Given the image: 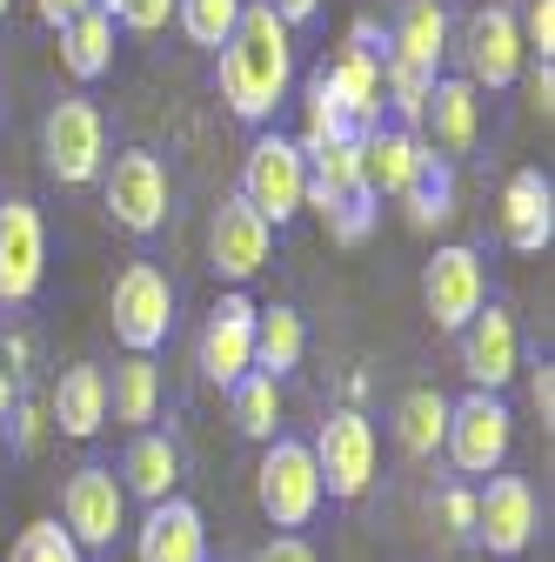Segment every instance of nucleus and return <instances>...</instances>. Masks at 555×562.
<instances>
[{
  "label": "nucleus",
  "instance_id": "obj_1",
  "mask_svg": "<svg viewBox=\"0 0 555 562\" xmlns=\"http://www.w3.org/2000/svg\"><path fill=\"white\" fill-rule=\"evenodd\" d=\"M295 88V41L274 21V8L241 0V21L222 41V101L241 121H274V108Z\"/></svg>",
  "mask_w": 555,
  "mask_h": 562
},
{
  "label": "nucleus",
  "instance_id": "obj_2",
  "mask_svg": "<svg viewBox=\"0 0 555 562\" xmlns=\"http://www.w3.org/2000/svg\"><path fill=\"white\" fill-rule=\"evenodd\" d=\"M241 201L268 228H288L308 207V161L288 134H254V148L241 161Z\"/></svg>",
  "mask_w": 555,
  "mask_h": 562
},
{
  "label": "nucleus",
  "instance_id": "obj_3",
  "mask_svg": "<svg viewBox=\"0 0 555 562\" xmlns=\"http://www.w3.org/2000/svg\"><path fill=\"white\" fill-rule=\"evenodd\" d=\"M254 496H261V516L274 529H308L315 509H321V475H315L308 442L274 436L261 449V469H254Z\"/></svg>",
  "mask_w": 555,
  "mask_h": 562
},
{
  "label": "nucleus",
  "instance_id": "obj_4",
  "mask_svg": "<svg viewBox=\"0 0 555 562\" xmlns=\"http://www.w3.org/2000/svg\"><path fill=\"white\" fill-rule=\"evenodd\" d=\"M315 456V475H321V496H341L355 503L362 488L375 482V462H382V442H375V422L362 408H335L321 422V436L308 442Z\"/></svg>",
  "mask_w": 555,
  "mask_h": 562
},
{
  "label": "nucleus",
  "instance_id": "obj_5",
  "mask_svg": "<svg viewBox=\"0 0 555 562\" xmlns=\"http://www.w3.org/2000/svg\"><path fill=\"white\" fill-rule=\"evenodd\" d=\"M509 442H516V415H509L502 395L468 389L462 402H449V436H442V449H449L455 475H502Z\"/></svg>",
  "mask_w": 555,
  "mask_h": 562
},
{
  "label": "nucleus",
  "instance_id": "obj_6",
  "mask_svg": "<svg viewBox=\"0 0 555 562\" xmlns=\"http://www.w3.org/2000/svg\"><path fill=\"white\" fill-rule=\"evenodd\" d=\"M107 315H114V341L127 348V356H155V348L168 341V328H174V289H168V274L155 261L121 268L114 295H107Z\"/></svg>",
  "mask_w": 555,
  "mask_h": 562
},
{
  "label": "nucleus",
  "instance_id": "obj_7",
  "mask_svg": "<svg viewBox=\"0 0 555 562\" xmlns=\"http://www.w3.org/2000/svg\"><path fill=\"white\" fill-rule=\"evenodd\" d=\"M41 155H47V175L67 181V188H81L107 168V121L94 101H54L47 127H41Z\"/></svg>",
  "mask_w": 555,
  "mask_h": 562
},
{
  "label": "nucleus",
  "instance_id": "obj_8",
  "mask_svg": "<svg viewBox=\"0 0 555 562\" xmlns=\"http://www.w3.org/2000/svg\"><path fill=\"white\" fill-rule=\"evenodd\" d=\"M107 175V215L127 228V235H155L168 222V201H174V181H168V161L148 155V148H127L114 155Z\"/></svg>",
  "mask_w": 555,
  "mask_h": 562
},
{
  "label": "nucleus",
  "instance_id": "obj_9",
  "mask_svg": "<svg viewBox=\"0 0 555 562\" xmlns=\"http://www.w3.org/2000/svg\"><path fill=\"white\" fill-rule=\"evenodd\" d=\"M60 529L75 536L81 555L88 549H114V536L127 529V496H121L114 469L88 462V469L67 475V488H60Z\"/></svg>",
  "mask_w": 555,
  "mask_h": 562
},
{
  "label": "nucleus",
  "instance_id": "obj_10",
  "mask_svg": "<svg viewBox=\"0 0 555 562\" xmlns=\"http://www.w3.org/2000/svg\"><path fill=\"white\" fill-rule=\"evenodd\" d=\"M489 302V268H482L475 248H435L429 268H422V308L435 328L462 335L475 322V308Z\"/></svg>",
  "mask_w": 555,
  "mask_h": 562
},
{
  "label": "nucleus",
  "instance_id": "obj_11",
  "mask_svg": "<svg viewBox=\"0 0 555 562\" xmlns=\"http://www.w3.org/2000/svg\"><path fill=\"white\" fill-rule=\"evenodd\" d=\"M462 60H468V88H509L522 67H529V47H522V27H516V8H475L468 27H462Z\"/></svg>",
  "mask_w": 555,
  "mask_h": 562
},
{
  "label": "nucleus",
  "instance_id": "obj_12",
  "mask_svg": "<svg viewBox=\"0 0 555 562\" xmlns=\"http://www.w3.org/2000/svg\"><path fill=\"white\" fill-rule=\"evenodd\" d=\"M194 356H201V375L215 382V389H235L241 375H254V302L241 289H228L215 302V315H207Z\"/></svg>",
  "mask_w": 555,
  "mask_h": 562
},
{
  "label": "nucleus",
  "instance_id": "obj_13",
  "mask_svg": "<svg viewBox=\"0 0 555 562\" xmlns=\"http://www.w3.org/2000/svg\"><path fill=\"white\" fill-rule=\"evenodd\" d=\"M522 369V335H516V315L496 308V302H482L475 322L462 328V375L482 389V395H502Z\"/></svg>",
  "mask_w": 555,
  "mask_h": 562
},
{
  "label": "nucleus",
  "instance_id": "obj_14",
  "mask_svg": "<svg viewBox=\"0 0 555 562\" xmlns=\"http://www.w3.org/2000/svg\"><path fill=\"white\" fill-rule=\"evenodd\" d=\"M475 542L489 555H522L535 542V488L522 475H489L475 488Z\"/></svg>",
  "mask_w": 555,
  "mask_h": 562
},
{
  "label": "nucleus",
  "instance_id": "obj_15",
  "mask_svg": "<svg viewBox=\"0 0 555 562\" xmlns=\"http://www.w3.org/2000/svg\"><path fill=\"white\" fill-rule=\"evenodd\" d=\"M268 248H274V228L241 194L215 207V222H207V268H215L222 281H254L268 268Z\"/></svg>",
  "mask_w": 555,
  "mask_h": 562
},
{
  "label": "nucleus",
  "instance_id": "obj_16",
  "mask_svg": "<svg viewBox=\"0 0 555 562\" xmlns=\"http://www.w3.org/2000/svg\"><path fill=\"white\" fill-rule=\"evenodd\" d=\"M442 161L429 155V140L415 134V127H369L362 134V181H369V194L382 201V194H408L422 175H435Z\"/></svg>",
  "mask_w": 555,
  "mask_h": 562
},
{
  "label": "nucleus",
  "instance_id": "obj_17",
  "mask_svg": "<svg viewBox=\"0 0 555 562\" xmlns=\"http://www.w3.org/2000/svg\"><path fill=\"white\" fill-rule=\"evenodd\" d=\"M47 274V228L27 201H0V302H27Z\"/></svg>",
  "mask_w": 555,
  "mask_h": 562
},
{
  "label": "nucleus",
  "instance_id": "obj_18",
  "mask_svg": "<svg viewBox=\"0 0 555 562\" xmlns=\"http://www.w3.org/2000/svg\"><path fill=\"white\" fill-rule=\"evenodd\" d=\"M395 67H408V75H422V81H442V60H449V14H442V0H408V8L395 14V34L382 41Z\"/></svg>",
  "mask_w": 555,
  "mask_h": 562
},
{
  "label": "nucleus",
  "instance_id": "obj_19",
  "mask_svg": "<svg viewBox=\"0 0 555 562\" xmlns=\"http://www.w3.org/2000/svg\"><path fill=\"white\" fill-rule=\"evenodd\" d=\"M134 562H207V522L194 503L168 496L141 516V536H134Z\"/></svg>",
  "mask_w": 555,
  "mask_h": 562
},
{
  "label": "nucleus",
  "instance_id": "obj_20",
  "mask_svg": "<svg viewBox=\"0 0 555 562\" xmlns=\"http://www.w3.org/2000/svg\"><path fill=\"white\" fill-rule=\"evenodd\" d=\"M502 235H509L516 255H542L548 248V235H555V188H548L542 168L509 175V188H502Z\"/></svg>",
  "mask_w": 555,
  "mask_h": 562
},
{
  "label": "nucleus",
  "instance_id": "obj_21",
  "mask_svg": "<svg viewBox=\"0 0 555 562\" xmlns=\"http://www.w3.org/2000/svg\"><path fill=\"white\" fill-rule=\"evenodd\" d=\"M321 88L335 94V108L349 114V127H355V134L382 127V54L341 47V54L321 67Z\"/></svg>",
  "mask_w": 555,
  "mask_h": 562
},
{
  "label": "nucleus",
  "instance_id": "obj_22",
  "mask_svg": "<svg viewBox=\"0 0 555 562\" xmlns=\"http://www.w3.org/2000/svg\"><path fill=\"white\" fill-rule=\"evenodd\" d=\"M121 496H134V503H168L174 496V482H181V449L168 442V436H155V429H141L127 442V456H121Z\"/></svg>",
  "mask_w": 555,
  "mask_h": 562
},
{
  "label": "nucleus",
  "instance_id": "obj_23",
  "mask_svg": "<svg viewBox=\"0 0 555 562\" xmlns=\"http://www.w3.org/2000/svg\"><path fill=\"white\" fill-rule=\"evenodd\" d=\"M47 415H54V429H60V436H75V442L101 436V422H107V375H101L94 362H75V369L54 382Z\"/></svg>",
  "mask_w": 555,
  "mask_h": 562
},
{
  "label": "nucleus",
  "instance_id": "obj_24",
  "mask_svg": "<svg viewBox=\"0 0 555 562\" xmlns=\"http://www.w3.org/2000/svg\"><path fill=\"white\" fill-rule=\"evenodd\" d=\"M422 127H429V140L442 155H468L475 148V134H482V101H475V88L455 75V81H435L429 88V108H422ZM429 148V155H435Z\"/></svg>",
  "mask_w": 555,
  "mask_h": 562
},
{
  "label": "nucleus",
  "instance_id": "obj_25",
  "mask_svg": "<svg viewBox=\"0 0 555 562\" xmlns=\"http://www.w3.org/2000/svg\"><path fill=\"white\" fill-rule=\"evenodd\" d=\"M302 356H308V328H302V315L295 308H254V375H268V382H282L288 369H302Z\"/></svg>",
  "mask_w": 555,
  "mask_h": 562
},
{
  "label": "nucleus",
  "instance_id": "obj_26",
  "mask_svg": "<svg viewBox=\"0 0 555 562\" xmlns=\"http://www.w3.org/2000/svg\"><path fill=\"white\" fill-rule=\"evenodd\" d=\"M54 34H60V67L75 81H101L107 67H114V14L88 8V14H75V21L54 27Z\"/></svg>",
  "mask_w": 555,
  "mask_h": 562
},
{
  "label": "nucleus",
  "instance_id": "obj_27",
  "mask_svg": "<svg viewBox=\"0 0 555 562\" xmlns=\"http://www.w3.org/2000/svg\"><path fill=\"white\" fill-rule=\"evenodd\" d=\"M107 415L127 422L134 436H141L148 422L161 415V369H155V356H127V362L114 369V382H107Z\"/></svg>",
  "mask_w": 555,
  "mask_h": 562
},
{
  "label": "nucleus",
  "instance_id": "obj_28",
  "mask_svg": "<svg viewBox=\"0 0 555 562\" xmlns=\"http://www.w3.org/2000/svg\"><path fill=\"white\" fill-rule=\"evenodd\" d=\"M449 436V395L442 389H408L395 402V442L401 456H435Z\"/></svg>",
  "mask_w": 555,
  "mask_h": 562
},
{
  "label": "nucleus",
  "instance_id": "obj_29",
  "mask_svg": "<svg viewBox=\"0 0 555 562\" xmlns=\"http://www.w3.org/2000/svg\"><path fill=\"white\" fill-rule=\"evenodd\" d=\"M228 402H235V429L248 436V442H274L282 436V382H268V375H241L235 389H228Z\"/></svg>",
  "mask_w": 555,
  "mask_h": 562
},
{
  "label": "nucleus",
  "instance_id": "obj_30",
  "mask_svg": "<svg viewBox=\"0 0 555 562\" xmlns=\"http://www.w3.org/2000/svg\"><path fill=\"white\" fill-rule=\"evenodd\" d=\"M302 140H295V148H302V161L308 155H321V148H335V140H349L355 127H349V114H341L335 108V94L321 88V75H308V94H302Z\"/></svg>",
  "mask_w": 555,
  "mask_h": 562
},
{
  "label": "nucleus",
  "instance_id": "obj_31",
  "mask_svg": "<svg viewBox=\"0 0 555 562\" xmlns=\"http://www.w3.org/2000/svg\"><path fill=\"white\" fill-rule=\"evenodd\" d=\"M174 21H181V34H188L194 47H215V54H222V41H228L235 21H241V0H174Z\"/></svg>",
  "mask_w": 555,
  "mask_h": 562
},
{
  "label": "nucleus",
  "instance_id": "obj_32",
  "mask_svg": "<svg viewBox=\"0 0 555 562\" xmlns=\"http://www.w3.org/2000/svg\"><path fill=\"white\" fill-rule=\"evenodd\" d=\"M455 215V188H449V168H435V175H422L408 194H401V222L415 228V235H429V228H442Z\"/></svg>",
  "mask_w": 555,
  "mask_h": 562
},
{
  "label": "nucleus",
  "instance_id": "obj_33",
  "mask_svg": "<svg viewBox=\"0 0 555 562\" xmlns=\"http://www.w3.org/2000/svg\"><path fill=\"white\" fill-rule=\"evenodd\" d=\"M8 562H88V555L75 549V536H67L60 522H27V529L14 536Z\"/></svg>",
  "mask_w": 555,
  "mask_h": 562
},
{
  "label": "nucleus",
  "instance_id": "obj_34",
  "mask_svg": "<svg viewBox=\"0 0 555 562\" xmlns=\"http://www.w3.org/2000/svg\"><path fill=\"white\" fill-rule=\"evenodd\" d=\"M375 215H382V201H375V194H362V201H349V207H335V215H328V235H335L341 248H355V241H369Z\"/></svg>",
  "mask_w": 555,
  "mask_h": 562
},
{
  "label": "nucleus",
  "instance_id": "obj_35",
  "mask_svg": "<svg viewBox=\"0 0 555 562\" xmlns=\"http://www.w3.org/2000/svg\"><path fill=\"white\" fill-rule=\"evenodd\" d=\"M516 27H522V47H535L548 60L555 54V0H529V8L516 14Z\"/></svg>",
  "mask_w": 555,
  "mask_h": 562
},
{
  "label": "nucleus",
  "instance_id": "obj_36",
  "mask_svg": "<svg viewBox=\"0 0 555 562\" xmlns=\"http://www.w3.org/2000/svg\"><path fill=\"white\" fill-rule=\"evenodd\" d=\"M114 21H121V27H134V34H155V27H168V21H174V0H121Z\"/></svg>",
  "mask_w": 555,
  "mask_h": 562
},
{
  "label": "nucleus",
  "instance_id": "obj_37",
  "mask_svg": "<svg viewBox=\"0 0 555 562\" xmlns=\"http://www.w3.org/2000/svg\"><path fill=\"white\" fill-rule=\"evenodd\" d=\"M442 522H449L455 536H475V488H468V482L442 488Z\"/></svg>",
  "mask_w": 555,
  "mask_h": 562
},
{
  "label": "nucleus",
  "instance_id": "obj_38",
  "mask_svg": "<svg viewBox=\"0 0 555 562\" xmlns=\"http://www.w3.org/2000/svg\"><path fill=\"white\" fill-rule=\"evenodd\" d=\"M254 562H321V555H315V542H302V536H274Z\"/></svg>",
  "mask_w": 555,
  "mask_h": 562
},
{
  "label": "nucleus",
  "instance_id": "obj_39",
  "mask_svg": "<svg viewBox=\"0 0 555 562\" xmlns=\"http://www.w3.org/2000/svg\"><path fill=\"white\" fill-rule=\"evenodd\" d=\"M88 8H94V0H34V14H41L47 27H67V21L88 14Z\"/></svg>",
  "mask_w": 555,
  "mask_h": 562
},
{
  "label": "nucleus",
  "instance_id": "obj_40",
  "mask_svg": "<svg viewBox=\"0 0 555 562\" xmlns=\"http://www.w3.org/2000/svg\"><path fill=\"white\" fill-rule=\"evenodd\" d=\"M261 8H274V21H282V27H302V21L321 14V0H261Z\"/></svg>",
  "mask_w": 555,
  "mask_h": 562
},
{
  "label": "nucleus",
  "instance_id": "obj_41",
  "mask_svg": "<svg viewBox=\"0 0 555 562\" xmlns=\"http://www.w3.org/2000/svg\"><path fill=\"white\" fill-rule=\"evenodd\" d=\"M529 395H535V408H542V422H548V415H555V369H548V362L529 375Z\"/></svg>",
  "mask_w": 555,
  "mask_h": 562
},
{
  "label": "nucleus",
  "instance_id": "obj_42",
  "mask_svg": "<svg viewBox=\"0 0 555 562\" xmlns=\"http://www.w3.org/2000/svg\"><path fill=\"white\" fill-rule=\"evenodd\" d=\"M14 422H21V449H34V442H41V422H47V408H41V402H21V408H14Z\"/></svg>",
  "mask_w": 555,
  "mask_h": 562
},
{
  "label": "nucleus",
  "instance_id": "obj_43",
  "mask_svg": "<svg viewBox=\"0 0 555 562\" xmlns=\"http://www.w3.org/2000/svg\"><path fill=\"white\" fill-rule=\"evenodd\" d=\"M529 101H535V114H548V108H555V75H548V60L529 75Z\"/></svg>",
  "mask_w": 555,
  "mask_h": 562
},
{
  "label": "nucleus",
  "instance_id": "obj_44",
  "mask_svg": "<svg viewBox=\"0 0 555 562\" xmlns=\"http://www.w3.org/2000/svg\"><path fill=\"white\" fill-rule=\"evenodd\" d=\"M8 408H21V375L0 362V415H8Z\"/></svg>",
  "mask_w": 555,
  "mask_h": 562
},
{
  "label": "nucleus",
  "instance_id": "obj_45",
  "mask_svg": "<svg viewBox=\"0 0 555 562\" xmlns=\"http://www.w3.org/2000/svg\"><path fill=\"white\" fill-rule=\"evenodd\" d=\"M94 8H101V14H114V8H121V0H94Z\"/></svg>",
  "mask_w": 555,
  "mask_h": 562
},
{
  "label": "nucleus",
  "instance_id": "obj_46",
  "mask_svg": "<svg viewBox=\"0 0 555 562\" xmlns=\"http://www.w3.org/2000/svg\"><path fill=\"white\" fill-rule=\"evenodd\" d=\"M0 14H8V0H0Z\"/></svg>",
  "mask_w": 555,
  "mask_h": 562
},
{
  "label": "nucleus",
  "instance_id": "obj_47",
  "mask_svg": "<svg viewBox=\"0 0 555 562\" xmlns=\"http://www.w3.org/2000/svg\"><path fill=\"white\" fill-rule=\"evenodd\" d=\"M0 449H8V436H0Z\"/></svg>",
  "mask_w": 555,
  "mask_h": 562
}]
</instances>
